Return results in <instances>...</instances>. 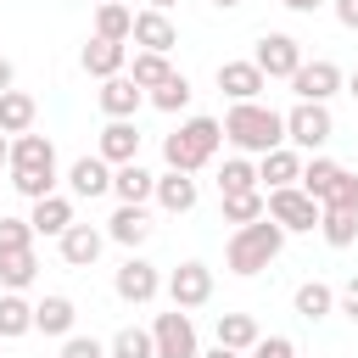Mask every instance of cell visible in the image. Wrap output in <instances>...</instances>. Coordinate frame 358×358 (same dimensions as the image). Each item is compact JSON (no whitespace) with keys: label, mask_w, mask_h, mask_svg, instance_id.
<instances>
[{"label":"cell","mask_w":358,"mask_h":358,"mask_svg":"<svg viewBox=\"0 0 358 358\" xmlns=\"http://www.w3.org/2000/svg\"><path fill=\"white\" fill-rule=\"evenodd\" d=\"M11 185H17L28 201H39V196H56V168H22V173H11Z\"/></svg>","instance_id":"38"},{"label":"cell","mask_w":358,"mask_h":358,"mask_svg":"<svg viewBox=\"0 0 358 358\" xmlns=\"http://www.w3.org/2000/svg\"><path fill=\"white\" fill-rule=\"evenodd\" d=\"M319 235H324V241H330L336 252H341V246H352V241H358V213L324 207V213H319Z\"/></svg>","instance_id":"34"},{"label":"cell","mask_w":358,"mask_h":358,"mask_svg":"<svg viewBox=\"0 0 358 358\" xmlns=\"http://www.w3.org/2000/svg\"><path fill=\"white\" fill-rule=\"evenodd\" d=\"M34 246V224L28 218H0V252H22Z\"/></svg>","instance_id":"39"},{"label":"cell","mask_w":358,"mask_h":358,"mask_svg":"<svg viewBox=\"0 0 358 358\" xmlns=\"http://www.w3.org/2000/svg\"><path fill=\"white\" fill-rule=\"evenodd\" d=\"M0 168H11V140H6V129H0Z\"/></svg>","instance_id":"48"},{"label":"cell","mask_w":358,"mask_h":358,"mask_svg":"<svg viewBox=\"0 0 358 358\" xmlns=\"http://www.w3.org/2000/svg\"><path fill=\"white\" fill-rule=\"evenodd\" d=\"M168 73H173V67H168V56H162V50H134V67H129V78H134L140 90H157Z\"/></svg>","instance_id":"36"},{"label":"cell","mask_w":358,"mask_h":358,"mask_svg":"<svg viewBox=\"0 0 358 358\" xmlns=\"http://www.w3.org/2000/svg\"><path fill=\"white\" fill-rule=\"evenodd\" d=\"M291 308H296V319L319 324V319L336 308V291H330L324 280H302V285H296V296H291Z\"/></svg>","instance_id":"25"},{"label":"cell","mask_w":358,"mask_h":358,"mask_svg":"<svg viewBox=\"0 0 358 358\" xmlns=\"http://www.w3.org/2000/svg\"><path fill=\"white\" fill-rule=\"evenodd\" d=\"M263 179H257V168L246 162V157H229L224 168H218V196H229V190H257Z\"/></svg>","instance_id":"37"},{"label":"cell","mask_w":358,"mask_h":358,"mask_svg":"<svg viewBox=\"0 0 358 358\" xmlns=\"http://www.w3.org/2000/svg\"><path fill=\"white\" fill-rule=\"evenodd\" d=\"M257 336H263V330H257V319H252V313H218V341H224V347L252 352V347H257Z\"/></svg>","instance_id":"29"},{"label":"cell","mask_w":358,"mask_h":358,"mask_svg":"<svg viewBox=\"0 0 358 358\" xmlns=\"http://www.w3.org/2000/svg\"><path fill=\"white\" fill-rule=\"evenodd\" d=\"M252 62H257L268 78H291L308 56H302V45H296L291 34H263V39H257V50H252Z\"/></svg>","instance_id":"9"},{"label":"cell","mask_w":358,"mask_h":358,"mask_svg":"<svg viewBox=\"0 0 358 358\" xmlns=\"http://www.w3.org/2000/svg\"><path fill=\"white\" fill-rule=\"evenodd\" d=\"M106 235H112L117 246H129V252H134V246H140V241L151 235V218H145V201H123V207H117V213L106 218Z\"/></svg>","instance_id":"18"},{"label":"cell","mask_w":358,"mask_h":358,"mask_svg":"<svg viewBox=\"0 0 358 358\" xmlns=\"http://www.w3.org/2000/svg\"><path fill=\"white\" fill-rule=\"evenodd\" d=\"M22 168H56V145L45 134H34V129L11 140V173H22Z\"/></svg>","instance_id":"22"},{"label":"cell","mask_w":358,"mask_h":358,"mask_svg":"<svg viewBox=\"0 0 358 358\" xmlns=\"http://www.w3.org/2000/svg\"><path fill=\"white\" fill-rule=\"evenodd\" d=\"M330 6H336V22L358 34V0H330Z\"/></svg>","instance_id":"44"},{"label":"cell","mask_w":358,"mask_h":358,"mask_svg":"<svg viewBox=\"0 0 358 358\" xmlns=\"http://www.w3.org/2000/svg\"><path fill=\"white\" fill-rule=\"evenodd\" d=\"M252 358H296V341L291 336H257Z\"/></svg>","instance_id":"41"},{"label":"cell","mask_w":358,"mask_h":358,"mask_svg":"<svg viewBox=\"0 0 358 358\" xmlns=\"http://www.w3.org/2000/svg\"><path fill=\"white\" fill-rule=\"evenodd\" d=\"M151 336H157V358H201V347H196V324H190V313H185V308L157 313Z\"/></svg>","instance_id":"7"},{"label":"cell","mask_w":358,"mask_h":358,"mask_svg":"<svg viewBox=\"0 0 358 358\" xmlns=\"http://www.w3.org/2000/svg\"><path fill=\"white\" fill-rule=\"evenodd\" d=\"M34 330V302L22 296V291H6L0 296V341H17V336H28Z\"/></svg>","instance_id":"27"},{"label":"cell","mask_w":358,"mask_h":358,"mask_svg":"<svg viewBox=\"0 0 358 358\" xmlns=\"http://www.w3.org/2000/svg\"><path fill=\"white\" fill-rule=\"evenodd\" d=\"M268 213V196L263 190H229L224 196V224H257Z\"/></svg>","instance_id":"33"},{"label":"cell","mask_w":358,"mask_h":358,"mask_svg":"<svg viewBox=\"0 0 358 358\" xmlns=\"http://www.w3.org/2000/svg\"><path fill=\"white\" fill-rule=\"evenodd\" d=\"M257 179H263L268 190H280V185H302V151H296V145H274V151H263Z\"/></svg>","instance_id":"17"},{"label":"cell","mask_w":358,"mask_h":358,"mask_svg":"<svg viewBox=\"0 0 358 358\" xmlns=\"http://www.w3.org/2000/svg\"><path fill=\"white\" fill-rule=\"evenodd\" d=\"M330 134H336V117H330L324 101H296V106L285 112V145H296V151H319Z\"/></svg>","instance_id":"4"},{"label":"cell","mask_w":358,"mask_h":358,"mask_svg":"<svg viewBox=\"0 0 358 358\" xmlns=\"http://www.w3.org/2000/svg\"><path fill=\"white\" fill-rule=\"evenodd\" d=\"M347 95H352V101H358V73H352V78H347Z\"/></svg>","instance_id":"51"},{"label":"cell","mask_w":358,"mask_h":358,"mask_svg":"<svg viewBox=\"0 0 358 358\" xmlns=\"http://www.w3.org/2000/svg\"><path fill=\"white\" fill-rule=\"evenodd\" d=\"M190 95H196V90H190V78H185V73H168V78L151 90V106H157V112H185V106H190Z\"/></svg>","instance_id":"35"},{"label":"cell","mask_w":358,"mask_h":358,"mask_svg":"<svg viewBox=\"0 0 358 358\" xmlns=\"http://www.w3.org/2000/svg\"><path fill=\"white\" fill-rule=\"evenodd\" d=\"M157 207H162V213H190V207H196V179L179 173V168L157 173Z\"/></svg>","instance_id":"21"},{"label":"cell","mask_w":358,"mask_h":358,"mask_svg":"<svg viewBox=\"0 0 358 358\" xmlns=\"http://www.w3.org/2000/svg\"><path fill=\"white\" fill-rule=\"evenodd\" d=\"M319 201L302 190V185H280V190H268V218L280 224V229H319Z\"/></svg>","instance_id":"5"},{"label":"cell","mask_w":358,"mask_h":358,"mask_svg":"<svg viewBox=\"0 0 358 358\" xmlns=\"http://www.w3.org/2000/svg\"><path fill=\"white\" fill-rule=\"evenodd\" d=\"M90 6H106V0H90Z\"/></svg>","instance_id":"52"},{"label":"cell","mask_w":358,"mask_h":358,"mask_svg":"<svg viewBox=\"0 0 358 358\" xmlns=\"http://www.w3.org/2000/svg\"><path fill=\"white\" fill-rule=\"evenodd\" d=\"M106 358H157V336L140 330V324H123V330L106 341Z\"/></svg>","instance_id":"31"},{"label":"cell","mask_w":358,"mask_h":358,"mask_svg":"<svg viewBox=\"0 0 358 358\" xmlns=\"http://www.w3.org/2000/svg\"><path fill=\"white\" fill-rule=\"evenodd\" d=\"M95 101H101L106 117H134L140 101H145V90H140L129 73H112V78H101V95H95Z\"/></svg>","instance_id":"14"},{"label":"cell","mask_w":358,"mask_h":358,"mask_svg":"<svg viewBox=\"0 0 358 358\" xmlns=\"http://www.w3.org/2000/svg\"><path fill=\"white\" fill-rule=\"evenodd\" d=\"M218 145H224V123H218V117H190V123H179V129L162 140V162L179 168V173H196V168L213 162Z\"/></svg>","instance_id":"3"},{"label":"cell","mask_w":358,"mask_h":358,"mask_svg":"<svg viewBox=\"0 0 358 358\" xmlns=\"http://www.w3.org/2000/svg\"><path fill=\"white\" fill-rule=\"evenodd\" d=\"M224 140H229L235 151L263 157V151L285 145V112H274V106H263V101H235V106L224 112Z\"/></svg>","instance_id":"1"},{"label":"cell","mask_w":358,"mask_h":358,"mask_svg":"<svg viewBox=\"0 0 358 358\" xmlns=\"http://www.w3.org/2000/svg\"><path fill=\"white\" fill-rule=\"evenodd\" d=\"M62 358H106V347L95 336H62Z\"/></svg>","instance_id":"42"},{"label":"cell","mask_w":358,"mask_h":358,"mask_svg":"<svg viewBox=\"0 0 358 358\" xmlns=\"http://www.w3.org/2000/svg\"><path fill=\"white\" fill-rule=\"evenodd\" d=\"M324 207H341V213H358V173H347V168H341V179H336V190L324 196Z\"/></svg>","instance_id":"40"},{"label":"cell","mask_w":358,"mask_h":358,"mask_svg":"<svg viewBox=\"0 0 358 358\" xmlns=\"http://www.w3.org/2000/svg\"><path fill=\"white\" fill-rule=\"evenodd\" d=\"M145 6H151V11H173L179 0H145Z\"/></svg>","instance_id":"49"},{"label":"cell","mask_w":358,"mask_h":358,"mask_svg":"<svg viewBox=\"0 0 358 358\" xmlns=\"http://www.w3.org/2000/svg\"><path fill=\"white\" fill-rule=\"evenodd\" d=\"M129 39H134L140 50H162V56H168V50L179 45V28H173L168 11H151V6H145V11H134V34H129Z\"/></svg>","instance_id":"12"},{"label":"cell","mask_w":358,"mask_h":358,"mask_svg":"<svg viewBox=\"0 0 358 358\" xmlns=\"http://www.w3.org/2000/svg\"><path fill=\"white\" fill-rule=\"evenodd\" d=\"M213 6H218V11H235V6H246V0H213Z\"/></svg>","instance_id":"50"},{"label":"cell","mask_w":358,"mask_h":358,"mask_svg":"<svg viewBox=\"0 0 358 358\" xmlns=\"http://www.w3.org/2000/svg\"><path fill=\"white\" fill-rule=\"evenodd\" d=\"M78 62H84V73H90V78H112V73H123L129 45H117V39H101V34H95V39L84 45V56H78Z\"/></svg>","instance_id":"19"},{"label":"cell","mask_w":358,"mask_h":358,"mask_svg":"<svg viewBox=\"0 0 358 358\" xmlns=\"http://www.w3.org/2000/svg\"><path fill=\"white\" fill-rule=\"evenodd\" d=\"M112 291L123 296V302H134V308H145L157 291H162V274H157V263H145V257H123L117 263V274H112Z\"/></svg>","instance_id":"6"},{"label":"cell","mask_w":358,"mask_h":358,"mask_svg":"<svg viewBox=\"0 0 358 358\" xmlns=\"http://www.w3.org/2000/svg\"><path fill=\"white\" fill-rule=\"evenodd\" d=\"M280 6H285V11H302V17H308V11H319L324 0H280Z\"/></svg>","instance_id":"46"},{"label":"cell","mask_w":358,"mask_h":358,"mask_svg":"<svg viewBox=\"0 0 358 358\" xmlns=\"http://www.w3.org/2000/svg\"><path fill=\"white\" fill-rule=\"evenodd\" d=\"M336 179H341V162H330V157H319V151H313V162H302V190H308L319 207H324V196L336 190Z\"/></svg>","instance_id":"28"},{"label":"cell","mask_w":358,"mask_h":358,"mask_svg":"<svg viewBox=\"0 0 358 358\" xmlns=\"http://www.w3.org/2000/svg\"><path fill=\"white\" fill-rule=\"evenodd\" d=\"M28 224H34V235H62L73 224V201L67 196H39L34 213H28Z\"/></svg>","instance_id":"24"},{"label":"cell","mask_w":358,"mask_h":358,"mask_svg":"<svg viewBox=\"0 0 358 358\" xmlns=\"http://www.w3.org/2000/svg\"><path fill=\"white\" fill-rule=\"evenodd\" d=\"M67 185H73V196H84V201H95V196H106L112 190V162L95 151V157H78L73 168H67Z\"/></svg>","instance_id":"16"},{"label":"cell","mask_w":358,"mask_h":358,"mask_svg":"<svg viewBox=\"0 0 358 358\" xmlns=\"http://www.w3.org/2000/svg\"><path fill=\"white\" fill-rule=\"evenodd\" d=\"M95 151H101L112 168H117V162H134V157H140V129H134V117H106Z\"/></svg>","instance_id":"15"},{"label":"cell","mask_w":358,"mask_h":358,"mask_svg":"<svg viewBox=\"0 0 358 358\" xmlns=\"http://www.w3.org/2000/svg\"><path fill=\"white\" fill-rule=\"evenodd\" d=\"M34 117H39V106H34L28 90H6V95H0V129H6V134H28Z\"/></svg>","instance_id":"26"},{"label":"cell","mask_w":358,"mask_h":358,"mask_svg":"<svg viewBox=\"0 0 358 358\" xmlns=\"http://www.w3.org/2000/svg\"><path fill=\"white\" fill-rule=\"evenodd\" d=\"M218 90L229 95V101H257L263 90H268V73L246 56V62H218Z\"/></svg>","instance_id":"11"},{"label":"cell","mask_w":358,"mask_h":358,"mask_svg":"<svg viewBox=\"0 0 358 358\" xmlns=\"http://www.w3.org/2000/svg\"><path fill=\"white\" fill-rule=\"evenodd\" d=\"M17 84V67H11V56H0V95Z\"/></svg>","instance_id":"45"},{"label":"cell","mask_w":358,"mask_h":358,"mask_svg":"<svg viewBox=\"0 0 358 358\" xmlns=\"http://www.w3.org/2000/svg\"><path fill=\"white\" fill-rule=\"evenodd\" d=\"M336 302H341V313H347V319L358 324V274H352V280L341 285V296H336Z\"/></svg>","instance_id":"43"},{"label":"cell","mask_w":358,"mask_h":358,"mask_svg":"<svg viewBox=\"0 0 358 358\" xmlns=\"http://www.w3.org/2000/svg\"><path fill=\"white\" fill-rule=\"evenodd\" d=\"M56 241H62V263H67V268H90V263L101 257V246H106V235H101L95 224H67Z\"/></svg>","instance_id":"13"},{"label":"cell","mask_w":358,"mask_h":358,"mask_svg":"<svg viewBox=\"0 0 358 358\" xmlns=\"http://www.w3.org/2000/svg\"><path fill=\"white\" fill-rule=\"evenodd\" d=\"M280 246H285V229L263 213L257 224H235V235H229V246H224V263H229V274L252 280V274H263V268L280 257Z\"/></svg>","instance_id":"2"},{"label":"cell","mask_w":358,"mask_h":358,"mask_svg":"<svg viewBox=\"0 0 358 358\" xmlns=\"http://www.w3.org/2000/svg\"><path fill=\"white\" fill-rule=\"evenodd\" d=\"M168 296H173V308H207L213 302V268L207 263H179L173 274H168Z\"/></svg>","instance_id":"8"},{"label":"cell","mask_w":358,"mask_h":358,"mask_svg":"<svg viewBox=\"0 0 358 358\" xmlns=\"http://www.w3.org/2000/svg\"><path fill=\"white\" fill-rule=\"evenodd\" d=\"M341 84H347V78H341V67H336V62H324V56H319V62H302V67L291 73L296 101H330Z\"/></svg>","instance_id":"10"},{"label":"cell","mask_w":358,"mask_h":358,"mask_svg":"<svg viewBox=\"0 0 358 358\" xmlns=\"http://www.w3.org/2000/svg\"><path fill=\"white\" fill-rule=\"evenodd\" d=\"M201 358H241V352H235V347H224V341H218V347H213V352H201Z\"/></svg>","instance_id":"47"},{"label":"cell","mask_w":358,"mask_h":358,"mask_svg":"<svg viewBox=\"0 0 358 358\" xmlns=\"http://www.w3.org/2000/svg\"><path fill=\"white\" fill-rule=\"evenodd\" d=\"M34 274H39V257H34V246H22V252H0V285H6V291H22V285H34Z\"/></svg>","instance_id":"30"},{"label":"cell","mask_w":358,"mask_h":358,"mask_svg":"<svg viewBox=\"0 0 358 358\" xmlns=\"http://www.w3.org/2000/svg\"><path fill=\"white\" fill-rule=\"evenodd\" d=\"M73 319H78L73 296H45V302H34V330H45V336H73Z\"/></svg>","instance_id":"23"},{"label":"cell","mask_w":358,"mask_h":358,"mask_svg":"<svg viewBox=\"0 0 358 358\" xmlns=\"http://www.w3.org/2000/svg\"><path fill=\"white\" fill-rule=\"evenodd\" d=\"M95 34H101V39H117V45H129V34H134V11H129V6H117V0L95 6Z\"/></svg>","instance_id":"32"},{"label":"cell","mask_w":358,"mask_h":358,"mask_svg":"<svg viewBox=\"0 0 358 358\" xmlns=\"http://www.w3.org/2000/svg\"><path fill=\"white\" fill-rule=\"evenodd\" d=\"M112 196H117V201H151V196H157V173H145L140 157H134V162H117V168H112Z\"/></svg>","instance_id":"20"}]
</instances>
